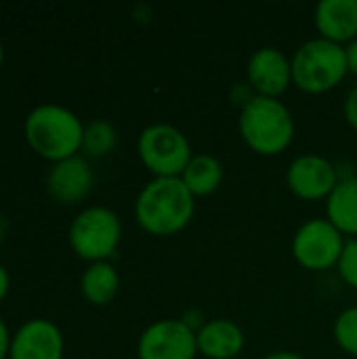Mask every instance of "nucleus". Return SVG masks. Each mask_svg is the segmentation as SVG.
Returning <instances> with one entry per match:
<instances>
[{
  "label": "nucleus",
  "instance_id": "obj_27",
  "mask_svg": "<svg viewBox=\"0 0 357 359\" xmlns=\"http://www.w3.org/2000/svg\"><path fill=\"white\" fill-rule=\"evenodd\" d=\"M2 61H4V48H2V44H0V65H2Z\"/></svg>",
  "mask_w": 357,
  "mask_h": 359
},
{
  "label": "nucleus",
  "instance_id": "obj_3",
  "mask_svg": "<svg viewBox=\"0 0 357 359\" xmlns=\"http://www.w3.org/2000/svg\"><path fill=\"white\" fill-rule=\"evenodd\" d=\"M82 137L84 124L67 107L44 103L34 107L25 118V139L29 147L53 164L78 156Z\"/></svg>",
  "mask_w": 357,
  "mask_h": 359
},
{
  "label": "nucleus",
  "instance_id": "obj_7",
  "mask_svg": "<svg viewBox=\"0 0 357 359\" xmlns=\"http://www.w3.org/2000/svg\"><path fill=\"white\" fill-rule=\"evenodd\" d=\"M347 238L324 217L305 221L292 236V257L309 271H326L337 267Z\"/></svg>",
  "mask_w": 357,
  "mask_h": 359
},
{
  "label": "nucleus",
  "instance_id": "obj_13",
  "mask_svg": "<svg viewBox=\"0 0 357 359\" xmlns=\"http://www.w3.org/2000/svg\"><path fill=\"white\" fill-rule=\"evenodd\" d=\"M314 21L322 38L345 46L357 38V0H320Z\"/></svg>",
  "mask_w": 357,
  "mask_h": 359
},
{
  "label": "nucleus",
  "instance_id": "obj_20",
  "mask_svg": "<svg viewBox=\"0 0 357 359\" xmlns=\"http://www.w3.org/2000/svg\"><path fill=\"white\" fill-rule=\"evenodd\" d=\"M341 280L357 290V238H347L343 255L337 263Z\"/></svg>",
  "mask_w": 357,
  "mask_h": 359
},
{
  "label": "nucleus",
  "instance_id": "obj_21",
  "mask_svg": "<svg viewBox=\"0 0 357 359\" xmlns=\"http://www.w3.org/2000/svg\"><path fill=\"white\" fill-rule=\"evenodd\" d=\"M343 114H345L347 124H349L353 130H357V84L353 88H349V93H347V97H345Z\"/></svg>",
  "mask_w": 357,
  "mask_h": 359
},
{
  "label": "nucleus",
  "instance_id": "obj_4",
  "mask_svg": "<svg viewBox=\"0 0 357 359\" xmlns=\"http://www.w3.org/2000/svg\"><path fill=\"white\" fill-rule=\"evenodd\" d=\"M290 65L292 84L307 95L328 93L349 74L345 46L322 36L305 40L290 57Z\"/></svg>",
  "mask_w": 357,
  "mask_h": 359
},
{
  "label": "nucleus",
  "instance_id": "obj_23",
  "mask_svg": "<svg viewBox=\"0 0 357 359\" xmlns=\"http://www.w3.org/2000/svg\"><path fill=\"white\" fill-rule=\"evenodd\" d=\"M11 337H8V328H6V324L2 322V318H0V359H4L8 355V351H11Z\"/></svg>",
  "mask_w": 357,
  "mask_h": 359
},
{
  "label": "nucleus",
  "instance_id": "obj_11",
  "mask_svg": "<svg viewBox=\"0 0 357 359\" xmlns=\"http://www.w3.org/2000/svg\"><path fill=\"white\" fill-rule=\"evenodd\" d=\"M61 330L42 318L25 322L11 341V359H63Z\"/></svg>",
  "mask_w": 357,
  "mask_h": 359
},
{
  "label": "nucleus",
  "instance_id": "obj_10",
  "mask_svg": "<svg viewBox=\"0 0 357 359\" xmlns=\"http://www.w3.org/2000/svg\"><path fill=\"white\" fill-rule=\"evenodd\" d=\"M246 76L255 95L280 99L292 84V65L284 50L261 46L250 55Z\"/></svg>",
  "mask_w": 357,
  "mask_h": 359
},
{
  "label": "nucleus",
  "instance_id": "obj_15",
  "mask_svg": "<svg viewBox=\"0 0 357 359\" xmlns=\"http://www.w3.org/2000/svg\"><path fill=\"white\" fill-rule=\"evenodd\" d=\"M326 219L347 238H357V177H341L326 200Z\"/></svg>",
  "mask_w": 357,
  "mask_h": 359
},
{
  "label": "nucleus",
  "instance_id": "obj_8",
  "mask_svg": "<svg viewBox=\"0 0 357 359\" xmlns=\"http://www.w3.org/2000/svg\"><path fill=\"white\" fill-rule=\"evenodd\" d=\"M198 339L183 320H158L137 341L139 359H196Z\"/></svg>",
  "mask_w": 357,
  "mask_h": 359
},
{
  "label": "nucleus",
  "instance_id": "obj_12",
  "mask_svg": "<svg viewBox=\"0 0 357 359\" xmlns=\"http://www.w3.org/2000/svg\"><path fill=\"white\" fill-rule=\"evenodd\" d=\"M95 185V172L82 156H72L55 162L46 175L48 194L61 204L82 202Z\"/></svg>",
  "mask_w": 357,
  "mask_h": 359
},
{
  "label": "nucleus",
  "instance_id": "obj_5",
  "mask_svg": "<svg viewBox=\"0 0 357 359\" xmlns=\"http://www.w3.org/2000/svg\"><path fill=\"white\" fill-rule=\"evenodd\" d=\"M137 154L154 177H181L194 158L183 130L166 122H156L141 130L137 139Z\"/></svg>",
  "mask_w": 357,
  "mask_h": 359
},
{
  "label": "nucleus",
  "instance_id": "obj_22",
  "mask_svg": "<svg viewBox=\"0 0 357 359\" xmlns=\"http://www.w3.org/2000/svg\"><path fill=\"white\" fill-rule=\"evenodd\" d=\"M231 101L236 103V105H240V109L255 97V90L250 88V84L248 82H244V84H234V88H231Z\"/></svg>",
  "mask_w": 357,
  "mask_h": 359
},
{
  "label": "nucleus",
  "instance_id": "obj_9",
  "mask_svg": "<svg viewBox=\"0 0 357 359\" xmlns=\"http://www.w3.org/2000/svg\"><path fill=\"white\" fill-rule=\"evenodd\" d=\"M339 181V166L320 154H301L288 164L286 170L288 189L307 202L328 200Z\"/></svg>",
  "mask_w": 357,
  "mask_h": 359
},
{
  "label": "nucleus",
  "instance_id": "obj_24",
  "mask_svg": "<svg viewBox=\"0 0 357 359\" xmlns=\"http://www.w3.org/2000/svg\"><path fill=\"white\" fill-rule=\"evenodd\" d=\"M345 53H347V67H349V74L357 76V38L353 42H349L345 46Z\"/></svg>",
  "mask_w": 357,
  "mask_h": 359
},
{
  "label": "nucleus",
  "instance_id": "obj_26",
  "mask_svg": "<svg viewBox=\"0 0 357 359\" xmlns=\"http://www.w3.org/2000/svg\"><path fill=\"white\" fill-rule=\"evenodd\" d=\"M8 284H11V280H8V271L0 265V301L6 297V292H8Z\"/></svg>",
  "mask_w": 357,
  "mask_h": 359
},
{
  "label": "nucleus",
  "instance_id": "obj_2",
  "mask_svg": "<svg viewBox=\"0 0 357 359\" xmlns=\"http://www.w3.org/2000/svg\"><path fill=\"white\" fill-rule=\"evenodd\" d=\"M238 130L255 154L280 156L292 145L297 124L282 99L255 95L240 109Z\"/></svg>",
  "mask_w": 357,
  "mask_h": 359
},
{
  "label": "nucleus",
  "instance_id": "obj_17",
  "mask_svg": "<svg viewBox=\"0 0 357 359\" xmlns=\"http://www.w3.org/2000/svg\"><path fill=\"white\" fill-rule=\"evenodd\" d=\"M80 290L88 303L103 307L116 299V294L120 290V276L109 261L90 263L82 273Z\"/></svg>",
  "mask_w": 357,
  "mask_h": 359
},
{
  "label": "nucleus",
  "instance_id": "obj_6",
  "mask_svg": "<svg viewBox=\"0 0 357 359\" xmlns=\"http://www.w3.org/2000/svg\"><path fill=\"white\" fill-rule=\"evenodd\" d=\"M69 246L72 250L88 261H107L122 240V223L112 208L88 206L69 225Z\"/></svg>",
  "mask_w": 357,
  "mask_h": 359
},
{
  "label": "nucleus",
  "instance_id": "obj_18",
  "mask_svg": "<svg viewBox=\"0 0 357 359\" xmlns=\"http://www.w3.org/2000/svg\"><path fill=\"white\" fill-rule=\"evenodd\" d=\"M118 143V133L112 122L97 118L84 126V137H82V149L93 156V158H103L109 151H114Z\"/></svg>",
  "mask_w": 357,
  "mask_h": 359
},
{
  "label": "nucleus",
  "instance_id": "obj_16",
  "mask_svg": "<svg viewBox=\"0 0 357 359\" xmlns=\"http://www.w3.org/2000/svg\"><path fill=\"white\" fill-rule=\"evenodd\" d=\"M225 170L217 156L213 154H194L187 168L181 175V181L194 194V198L215 194L223 183Z\"/></svg>",
  "mask_w": 357,
  "mask_h": 359
},
{
  "label": "nucleus",
  "instance_id": "obj_25",
  "mask_svg": "<svg viewBox=\"0 0 357 359\" xmlns=\"http://www.w3.org/2000/svg\"><path fill=\"white\" fill-rule=\"evenodd\" d=\"M263 359H305L301 353L297 351H288V349H280V351H274V353H267Z\"/></svg>",
  "mask_w": 357,
  "mask_h": 359
},
{
  "label": "nucleus",
  "instance_id": "obj_1",
  "mask_svg": "<svg viewBox=\"0 0 357 359\" xmlns=\"http://www.w3.org/2000/svg\"><path fill=\"white\" fill-rule=\"evenodd\" d=\"M196 212V198L181 177H154L139 191L135 219L151 236H175L183 231Z\"/></svg>",
  "mask_w": 357,
  "mask_h": 359
},
{
  "label": "nucleus",
  "instance_id": "obj_19",
  "mask_svg": "<svg viewBox=\"0 0 357 359\" xmlns=\"http://www.w3.org/2000/svg\"><path fill=\"white\" fill-rule=\"evenodd\" d=\"M332 334L337 345L347 353L357 358V305L343 309L332 326Z\"/></svg>",
  "mask_w": 357,
  "mask_h": 359
},
{
  "label": "nucleus",
  "instance_id": "obj_14",
  "mask_svg": "<svg viewBox=\"0 0 357 359\" xmlns=\"http://www.w3.org/2000/svg\"><path fill=\"white\" fill-rule=\"evenodd\" d=\"M198 353L208 359H236L246 345L244 330L227 318L208 320L198 332Z\"/></svg>",
  "mask_w": 357,
  "mask_h": 359
}]
</instances>
